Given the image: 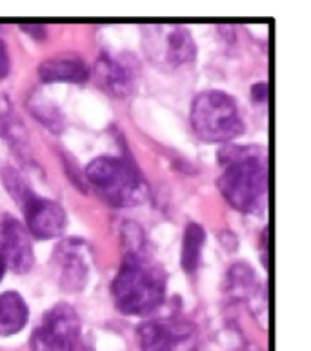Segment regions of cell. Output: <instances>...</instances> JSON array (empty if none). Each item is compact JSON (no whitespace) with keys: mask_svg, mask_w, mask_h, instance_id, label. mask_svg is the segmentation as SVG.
Returning a JSON list of instances; mask_svg holds the SVG:
<instances>
[{"mask_svg":"<svg viewBox=\"0 0 311 351\" xmlns=\"http://www.w3.org/2000/svg\"><path fill=\"white\" fill-rule=\"evenodd\" d=\"M222 197L242 213H262L269 197L268 152L260 146H226L219 152Z\"/></svg>","mask_w":311,"mask_h":351,"instance_id":"cell-1","label":"cell"},{"mask_svg":"<svg viewBox=\"0 0 311 351\" xmlns=\"http://www.w3.org/2000/svg\"><path fill=\"white\" fill-rule=\"evenodd\" d=\"M168 275L149 257L148 250L126 252L111 293L116 309L124 315L144 317L153 313L166 300Z\"/></svg>","mask_w":311,"mask_h":351,"instance_id":"cell-2","label":"cell"},{"mask_svg":"<svg viewBox=\"0 0 311 351\" xmlns=\"http://www.w3.org/2000/svg\"><path fill=\"white\" fill-rule=\"evenodd\" d=\"M86 178L97 195L115 208L140 204L148 188L132 162L119 157H99L86 168Z\"/></svg>","mask_w":311,"mask_h":351,"instance_id":"cell-3","label":"cell"},{"mask_svg":"<svg viewBox=\"0 0 311 351\" xmlns=\"http://www.w3.org/2000/svg\"><path fill=\"white\" fill-rule=\"evenodd\" d=\"M191 126L206 142H229L244 133L242 117L232 95L202 91L191 104Z\"/></svg>","mask_w":311,"mask_h":351,"instance_id":"cell-4","label":"cell"},{"mask_svg":"<svg viewBox=\"0 0 311 351\" xmlns=\"http://www.w3.org/2000/svg\"><path fill=\"white\" fill-rule=\"evenodd\" d=\"M80 320L73 306L55 304L40 320L32 335V351H77Z\"/></svg>","mask_w":311,"mask_h":351,"instance_id":"cell-5","label":"cell"},{"mask_svg":"<svg viewBox=\"0 0 311 351\" xmlns=\"http://www.w3.org/2000/svg\"><path fill=\"white\" fill-rule=\"evenodd\" d=\"M144 51L157 66L177 69L193 62L197 46L184 26H153L144 37Z\"/></svg>","mask_w":311,"mask_h":351,"instance_id":"cell-6","label":"cell"},{"mask_svg":"<svg viewBox=\"0 0 311 351\" xmlns=\"http://www.w3.org/2000/svg\"><path fill=\"white\" fill-rule=\"evenodd\" d=\"M51 269L58 286L68 293L84 289L90 278L91 247L79 237L64 239L51 255Z\"/></svg>","mask_w":311,"mask_h":351,"instance_id":"cell-7","label":"cell"},{"mask_svg":"<svg viewBox=\"0 0 311 351\" xmlns=\"http://www.w3.org/2000/svg\"><path fill=\"white\" fill-rule=\"evenodd\" d=\"M137 335L142 351H177L191 339L193 326L182 317L155 319L138 326Z\"/></svg>","mask_w":311,"mask_h":351,"instance_id":"cell-8","label":"cell"},{"mask_svg":"<svg viewBox=\"0 0 311 351\" xmlns=\"http://www.w3.org/2000/svg\"><path fill=\"white\" fill-rule=\"evenodd\" d=\"M0 255L5 267L15 273H27L35 264L29 233L15 217L5 215L0 220Z\"/></svg>","mask_w":311,"mask_h":351,"instance_id":"cell-9","label":"cell"},{"mask_svg":"<svg viewBox=\"0 0 311 351\" xmlns=\"http://www.w3.org/2000/svg\"><path fill=\"white\" fill-rule=\"evenodd\" d=\"M27 222V233H32L35 239L48 241L57 239L66 231L68 217L62 206L53 202V200L42 199L37 193L22 206Z\"/></svg>","mask_w":311,"mask_h":351,"instance_id":"cell-10","label":"cell"},{"mask_svg":"<svg viewBox=\"0 0 311 351\" xmlns=\"http://www.w3.org/2000/svg\"><path fill=\"white\" fill-rule=\"evenodd\" d=\"M93 79L104 93L115 99H126L133 93L135 77L126 64L110 55H102L93 69Z\"/></svg>","mask_w":311,"mask_h":351,"instance_id":"cell-11","label":"cell"},{"mask_svg":"<svg viewBox=\"0 0 311 351\" xmlns=\"http://www.w3.org/2000/svg\"><path fill=\"white\" fill-rule=\"evenodd\" d=\"M38 75L44 82L82 84L90 79V69H88L84 58L79 57L77 53H58L40 64Z\"/></svg>","mask_w":311,"mask_h":351,"instance_id":"cell-12","label":"cell"},{"mask_svg":"<svg viewBox=\"0 0 311 351\" xmlns=\"http://www.w3.org/2000/svg\"><path fill=\"white\" fill-rule=\"evenodd\" d=\"M29 309L26 300L16 291L0 293V335L11 337L26 328Z\"/></svg>","mask_w":311,"mask_h":351,"instance_id":"cell-13","label":"cell"},{"mask_svg":"<svg viewBox=\"0 0 311 351\" xmlns=\"http://www.w3.org/2000/svg\"><path fill=\"white\" fill-rule=\"evenodd\" d=\"M260 291L259 278L248 264H233L227 271V293L238 300L255 299Z\"/></svg>","mask_w":311,"mask_h":351,"instance_id":"cell-14","label":"cell"},{"mask_svg":"<svg viewBox=\"0 0 311 351\" xmlns=\"http://www.w3.org/2000/svg\"><path fill=\"white\" fill-rule=\"evenodd\" d=\"M206 241V233L201 224L190 222L184 231V241H182V253H180V264L186 273H193L201 261L202 246Z\"/></svg>","mask_w":311,"mask_h":351,"instance_id":"cell-15","label":"cell"},{"mask_svg":"<svg viewBox=\"0 0 311 351\" xmlns=\"http://www.w3.org/2000/svg\"><path fill=\"white\" fill-rule=\"evenodd\" d=\"M0 177H2V184L4 188L10 191L11 199L15 200L18 206H24L27 200L32 199L35 191L32 189V186L26 182V178L22 177L16 169L5 168L0 171Z\"/></svg>","mask_w":311,"mask_h":351,"instance_id":"cell-16","label":"cell"},{"mask_svg":"<svg viewBox=\"0 0 311 351\" xmlns=\"http://www.w3.org/2000/svg\"><path fill=\"white\" fill-rule=\"evenodd\" d=\"M8 73H10V55L4 40H0V80L5 79Z\"/></svg>","mask_w":311,"mask_h":351,"instance_id":"cell-17","label":"cell"},{"mask_svg":"<svg viewBox=\"0 0 311 351\" xmlns=\"http://www.w3.org/2000/svg\"><path fill=\"white\" fill-rule=\"evenodd\" d=\"M268 84H266V82H259V84H255L253 88H251V99H253L255 102L262 104V102H266V99H268Z\"/></svg>","mask_w":311,"mask_h":351,"instance_id":"cell-18","label":"cell"},{"mask_svg":"<svg viewBox=\"0 0 311 351\" xmlns=\"http://www.w3.org/2000/svg\"><path fill=\"white\" fill-rule=\"evenodd\" d=\"M5 269H8V267H5L4 258H2V255H0V280H2V277L5 275Z\"/></svg>","mask_w":311,"mask_h":351,"instance_id":"cell-19","label":"cell"}]
</instances>
